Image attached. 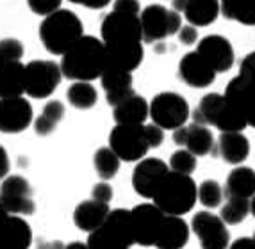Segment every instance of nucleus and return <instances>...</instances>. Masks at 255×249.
I'll return each mask as SVG.
<instances>
[{
  "instance_id": "obj_1",
  "label": "nucleus",
  "mask_w": 255,
  "mask_h": 249,
  "mask_svg": "<svg viewBox=\"0 0 255 249\" xmlns=\"http://www.w3.org/2000/svg\"><path fill=\"white\" fill-rule=\"evenodd\" d=\"M100 36L106 45L109 66L134 72L143 63V29L139 16L111 11L100 25Z\"/></svg>"
},
{
  "instance_id": "obj_2",
  "label": "nucleus",
  "mask_w": 255,
  "mask_h": 249,
  "mask_svg": "<svg viewBox=\"0 0 255 249\" xmlns=\"http://www.w3.org/2000/svg\"><path fill=\"white\" fill-rule=\"evenodd\" d=\"M61 57L63 77L72 82H91L100 79L109 66L104 41L86 34Z\"/></svg>"
},
{
  "instance_id": "obj_3",
  "label": "nucleus",
  "mask_w": 255,
  "mask_h": 249,
  "mask_svg": "<svg viewBox=\"0 0 255 249\" xmlns=\"http://www.w3.org/2000/svg\"><path fill=\"white\" fill-rule=\"evenodd\" d=\"M84 36L81 18L68 9H57L43 16L39 25V39L48 54L63 55Z\"/></svg>"
},
{
  "instance_id": "obj_4",
  "label": "nucleus",
  "mask_w": 255,
  "mask_h": 249,
  "mask_svg": "<svg viewBox=\"0 0 255 249\" xmlns=\"http://www.w3.org/2000/svg\"><path fill=\"white\" fill-rule=\"evenodd\" d=\"M152 199L168 216H184L191 212L198 201V187L191 174L177 173L170 169L161 180Z\"/></svg>"
},
{
  "instance_id": "obj_5",
  "label": "nucleus",
  "mask_w": 255,
  "mask_h": 249,
  "mask_svg": "<svg viewBox=\"0 0 255 249\" xmlns=\"http://www.w3.org/2000/svg\"><path fill=\"white\" fill-rule=\"evenodd\" d=\"M193 121L216 127L220 132H243L248 127L247 119L230 105L225 94L220 93H209L198 101L193 110Z\"/></svg>"
},
{
  "instance_id": "obj_6",
  "label": "nucleus",
  "mask_w": 255,
  "mask_h": 249,
  "mask_svg": "<svg viewBox=\"0 0 255 249\" xmlns=\"http://www.w3.org/2000/svg\"><path fill=\"white\" fill-rule=\"evenodd\" d=\"M86 244L90 249H130L132 244H136L130 210H111L106 223L90 233Z\"/></svg>"
},
{
  "instance_id": "obj_7",
  "label": "nucleus",
  "mask_w": 255,
  "mask_h": 249,
  "mask_svg": "<svg viewBox=\"0 0 255 249\" xmlns=\"http://www.w3.org/2000/svg\"><path fill=\"white\" fill-rule=\"evenodd\" d=\"M139 21L143 29V41L157 43L168 36L179 34L182 27V14L161 4H152L141 9Z\"/></svg>"
},
{
  "instance_id": "obj_8",
  "label": "nucleus",
  "mask_w": 255,
  "mask_h": 249,
  "mask_svg": "<svg viewBox=\"0 0 255 249\" xmlns=\"http://www.w3.org/2000/svg\"><path fill=\"white\" fill-rule=\"evenodd\" d=\"M109 148L122 162H139L150 150L145 125H116L109 134Z\"/></svg>"
},
{
  "instance_id": "obj_9",
  "label": "nucleus",
  "mask_w": 255,
  "mask_h": 249,
  "mask_svg": "<svg viewBox=\"0 0 255 249\" xmlns=\"http://www.w3.org/2000/svg\"><path fill=\"white\" fill-rule=\"evenodd\" d=\"M189 103L179 93L164 91L153 96L150 101V118L162 130H177L189 119Z\"/></svg>"
},
{
  "instance_id": "obj_10",
  "label": "nucleus",
  "mask_w": 255,
  "mask_h": 249,
  "mask_svg": "<svg viewBox=\"0 0 255 249\" xmlns=\"http://www.w3.org/2000/svg\"><path fill=\"white\" fill-rule=\"evenodd\" d=\"M61 64L47 59L30 61L25 64V94L38 100L52 96L61 84Z\"/></svg>"
},
{
  "instance_id": "obj_11",
  "label": "nucleus",
  "mask_w": 255,
  "mask_h": 249,
  "mask_svg": "<svg viewBox=\"0 0 255 249\" xmlns=\"http://www.w3.org/2000/svg\"><path fill=\"white\" fill-rule=\"evenodd\" d=\"M0 201L13 216H32L36 203L29 180L20 174H7L0 185Z\"/></svg>"
},
{
  "instance_id": "obj_12",
  "label": "nucleus",
  "mask_w": 255,
  "mask_h": 249,
  "mask_svg": "<svg viewBox=\"0 0 255 249\" xmlns=\"http://www.w3.org/2000/svg\"><path fill=\"white\" fill-rule=\"evenodd\" d=\"M191 228L200 241L202 249H229L230 233L227 223L207 210L196 212L191 219Z\"/></svg>"
},
{
  "instance_id": "obj_13",
  "label": "nucleus",
  "mask_w": 255,
  "mask_h": 249,
  "mask_svg": "<svg viewBox=\"0 0 255 249\" xmlns=\"http://www.w3.org/2000/svg\"><path fill=\"white\" fill-rule=\"evenodd\" d=\"M130 219L136 244L145 248L155 244V237L164 219V212L155 203H139L130 210Z\"/></svg>"
},
{
  "instance_id": "obj_14",
  "label": "nucleus",
  "mask_w": 255,
  "mask_h": 249,
  "mask_svg": "<svg viewBox=\"0 0 255 249\" xmlns=\"http://www.w3.org/2000/svg\"><path fill=\"white\" fill-rule=\"evenodd\" d=\"M168 171H170V166L164 161L155 159V157H145L137 162L132 171V189L141 198L152 199Z\"/></svg>"
},
{
  "instance_id": "obj_15",
  "label": "nucleus",
  "mask_w": 255,
  "mask_h": 249,
  "mask_svg": "<svg viewBox=\"0 0 255 249\" xmlns=\"http://www.w3.org/2000/svg\"><path fill=\"white\" fill-rule=\"evenodd\" d=\"M34 121V112L30 101L23 96L2 98L0 100V132L2 134H20Z\"/></svg>"
},
{
  "instance_id": "obj_16",
  "label": "nucleus",
  "mask_w": 255,
  "mask_h": 249,
  "mask_svg": "<svg viewBox=\"0 0 255 249\" xmlns=\"http://www.w3.org/2000/svg\"><path fill=\"white\" fill-rule=\"evenodd\" d=\"M196 52L207 61L216 73H225L236 63V52L232 43L220 34L205 36L196 45Z\"/></svg>"
},
{
  "instance_id": "obj_17",
  "label": "nucleus",
  "mask_w": 255,
  "mask_h": 249,
  "mask_svg": "<svg viewBox=\"0 0 255 249\" xmlns=\"http://www.w3.org/2000/svg\"><path fill=\"white\" fill-rule=\"evenodd\" d=\"M225 98L230 105L247 119L250 127L255 128V82L238 75L227 84Z\"/></svg>"
},
{
  "instance_id": "obj_18",
  "label": "nucleus",
  "mask_w": 255,
  "mask_h": 249,
  "mask_svg": "<svg viewBox=\"0 0 255 249\" xmlns=\"http://www.w3.org/2000/svg\"><path fill=\"white\" fill-rule=\"evenodd\" d=\"M218 73L198 52H189L179 63V79L189 87L204 89L216 81Z\"/></svg>"
},
{
  "instance_id": "obj_19",
  "label": "nucleus",
  "mask_w": 255,
  "mask_h": 249,
  "mask_svg": "<svg viewBox=\"0 0 255 249\" xmlns=\"http://www.w3.org/2000/svg\"><path fill=\"white\" fill-rule=\"evenodd\" d=\"M32 244V230L21 216L9 214L0 223V249H29Z\"/></svg>"
},
{
  "instance_id": "obj_20",
  "label": "nucleus",
  "mask_w": 255,
  "mask_h": 249,
  "mask_svg": "<svg viewBox=\"0 0 255 249\" xmlns=\"http://www.w3.org/2000/svg\"><path fill=\"white\" fill-rule=\"evenodd\" d=\"M187 241H189V226L182 219V216L164 214L153 246L157 249H184Z\"/></svg>"
},
{
  "instance_id": "obj_21",
  "label": "nucleus",
  "mask_w": 255,
  "mask_h": 249,
  "mask_svg": "<svg viewBox=\"0 0 255 249\" xmlns=\"http://www.w3.org/2000/svg\"><path fill=\"white\" fill-rule=\"evenodd\" d=\"M102 87L106 91V100L109 105H118L134 93L132 89V72H125L116 66H107V70L100 77Z\"/></svg>"
},
{
  "instance_id": "obj_22",
  "label": "nucleus",
  "mask_w": 255,
  "mask_h": 249,
  "mask_svg": "<svg viewBox=\"0 0 255 249\" xmlns=\"http://www.w3.org/2000/svg\"><path fill=\"white\" fill-rule=\"evenodd\" d=\"M109 212V203L97 201V199L91 198L88 201H82L77 205V208L73 210V223L81 232L91 233L106 223Z\"/></svg>"
},
{
  "instance_id": "obj_23",
  "label": "nucleus",
  "mask_w": 255,
  "mask_h": 249,
  "mask_svg": "<svg viewBox=\"0 0 255 249\" xmlns=\"http://www.w3.org/2000/svg\"><path fill=\"white\" fill-rule=\"evenodd\" d=\"M216 146L220 159L230 166L243 164L250 155V143L243 132H221Z\"/></svg>"
},
{
  "instance_id": "obj_24",
  "label": "nucleus",
  "mask_w": 255,
  "mask_h": 249,
  "mask_svg": "<svg viewBox=\"0 0 255 249\" xmlns=\"http://www.w3.org/2000/svg\"><path fill=\"white\" fill-rule=\"evenodd\" d=\"M150 116V103L139 94L132 93L115 105L113 118L116 125H143Z\"/></svg>"
},
{
  "instance_id": "obj_25",
  "label": "nucleus",
  "mask_w": 255,
  "mask_h": 249,
  "mask_svg": "<svg viewBox=\"0 0 255 249\" xmlns=\"http://www.w3.org/2000/svg\"><path fill=\"white\" fill-rule=\"evenodd\" d=\"M25 93V64L21 61L0 64V100L23 96Z\"/></svg>"
},
{
  "instance_id": "obj_26",
  "label": "nucleus",
  "mask_w": 255,
  "mask_h": 249,
  "mask_svg": "<svg viewBox=\"0 0 255 249\" xmlns=\"http://www.w3.org/2000/svg\"><path fill=\"white\" fill-rule=\"evenodd\" d=\"M227 198L250 199L255 194V171L247 166L232 169L225 180Z\"/></svg>"
},
{
  "instance_id": "obj_27",
  "label": "nucleus",
  "mask_w": 255,
  "mask_h": 249,
  "mask_svg": "<svg viewBox=\"0 0 255 249\" xmlns=\"http://www.w3.org/2000/svg\"><path fill=\"white\" fill-rule=\"evenodd\" d=\"M221 13L220 0H189L184 16L195 27H207L214 23Z\"/></svg>"
},
{
  "instance_id": "obj_28",
  "label": "nucleus",
  "mask_w": 255,
  "mask_h": 249,
  "mask_svg": "<svg viewBox=\"0 0 255 249\" xmlns=\"http://www.w3.org/2000/svg\"><path fill=\"white\" fill-rule=\"evenodd\" d=\"M214 137L213 132L209 130L205 125L200 123H193L186 127V141H184V148H187L193 155L196 157H207L214 150Z\"/></svg>"
},
{
  "instance_id": "obj_29",
  "label": "nucleus",
  "mask_w": 255,
  "mask_h": 249,
  "mask_svg": "<svg viewBox=\"0 0 255 249\" xmlns=\"http://www.w3.org/2000/svg\"><path fill=\"white\" fill-rule=\"evenodd\" d=\"M66 114V107H64L63 101L59 100H50L47 105L43 107L39 118L34 119V130L38 135L45 137V135H50L52 132L57 128L61 121L64 119Z\"/></svg>"
},
{
  "instance_id": "obj_30",
  "label": "nucleus",
  "mask_w": 255,
  "mask_h": 249,
  "mask_svg": "<svg viewBox=\"0 0 255 249\" xmlns=\"http://www.w3.org/2000/svg\"><path fill=\"white\" fill-rule=\"evenodd\" d=\"M223 16L243 25H255V0H220Z\"/></svg>"
},
{
  "instance_id": "obj_31",
  "label": "nucleus",
  "mask_w": 255,
  "mask_h": 249,
  "mask_svg": "<svg viewBox=\"0 0 255 249\" xmlns=\"http://www.w3.org/2000/svg\"><path fill=\"white\" fill-rule=\"evenodd\" d=\"M66 100L72 107L79 110H88L97 105L98 93L91 82H73L66 91Z\"/></svg>"
},
{
  "instance_id": "obj_32",
  "label": "nucleus",
  "mask_w": 255,
  "mask_h": 249,
  "mask_svg": "<svg viewBox=\"0 0 255 249\" xmlns=\"http://www.w3.org/2000/svg\"><path fill=\"white\" fill-rule=\"evenodd\" d=\"M120 164H122L120 157L116 155L109 146L98 148L97 152H95V157H93L95 171H97L98 176L102 178V180H106V182L107 180H113V178L118 174Z\"/></svg>"
},
{
  "instance_id": "obj_33",
  "label": "nucleus",
  "mask_w": 255,
  "mask_h": 249,
  "mask_svg": "<svg viewBox=\"0 0 255 249\" xmlns=\"http://www.w3.org/2000/svg\"><path fill=\"white\" fill-rule=\"evenodd\" d=\"M250 214V199L245 198H229L225 205L221 207L220 217L225 221L227 224H239L247 219Z\"/></svg>"
},
{
  "instance_id": "obj_34",
  "label": "nucleus",
  "mask_w": 255,
  "mask_h": 249,
  "mask_svg": "<svg viewBox=\"0 0 255 249\" xmlns=\"http://www.w3.org/2000/svg\"><path fill=\"white\" fill-rule=\"evenodd\" d=\"M225 189L216 182V180H204L198 185V201L205 208H216L223 203L225 198Z\"/></svg>"
},
{
  "instance_id": "obj_35",
  "label": "nucleus",
  "mask_w": 255,
  "mask_h": 249,
  "mask_svg": "<svg viewBox=\"0 0 255 249\" xmlns=\"http://www.w3.org/2000/svg\"><path fill=\"white\" fill-rule=\"evenodd\" d=\"M196 155H193L187 148H180L177 152L171 153L170 157V169L177 171V173L191 174L196 169Z\"/></svg>"
},
{
  "instance_id": "obj_36",
  "label": "nucleus",
  "mask_w": 255,
  "mask_h": 249,
  "mask_svg": "<svg viewBox=\"0 0 255 249\" xmlns=\"http://www.w3.org/2000/svg\"><path fill=\"white\" fill-rule=\"evenodd\" d=\"M25 54V48L18 39L14 38H5L0 39V64L13 63V61H20Z\"/></svg>"
},
{
  "instance_id": "obj_37",
  "label": "nucleus",
  "mask_w": 255,
  "mask_h": 249,
  "mask_svg": "<svg viewBox=\"0 0 255 249\" xmlns=\"http://www.w3.org/2000/svg\"><path fill=\"white\" fill-rule=\"evenodd\" d=\"M61 2L63 0H27V5L38 16H47V14L61 9Z\"/></svg>"
},
{
  "instance_id": "obj_38",
  "label": "nucleus",
  "mask_w": 255,
  "mask_h": 249,
  "mask_svg": "<svg viewBox=\"0 0 255 249\" xmlns=\"http://www.w3.org/2000/svg\"><path fill=\"white\" fill-rule=\"evenodd\" d=\"M113 11H118V13L125 14H141V5L139 0H115L113 2Z\"/></svg>"
},
{
  "instance_id": "obj_39",
  "label": "nucleus",
  "mask_w": 255,
  "mask_h": 249,
  "mask_svg": "<svg viewBox=\"0 0 255 249\" xmlns=\"http://www.w3.org/2000/svg\"><path fill=\"white\" fill-rule=\"evenodd\" d=\"M145 132H146V139L150 143V148H159L164 141V130H162L159 125L152 123V125H145Z\"/></svg>"
},
{
  "instance_id": "obj_40",
  "label": "nucleus",
  "mask_w": 255,
  "mask_h": 249,
  "mask_svg": "<svg viewBox=\"0 0 255 249\" xmlns=\"http://www.w3.org/2000/svg\"><path fill=\"white\" fill-rule=\"evenodd\" d=\"M113 194H115V192H113V187H111L106 180L97 183V185L93 187V190H91V198L97 199V201H102V203H111Z\"/></svg>"
},
{
  "instance_id": "obj_41",
  "label": "nucleus",
  "mask_w": 255,
  "mask_h": 249,
  "mask_svg": "<svg viewBox=\"0 0 255 249\" xmlns=\"http://www.w3.org/2000/svg\"><path fill=\"white\" fill-rule=\"evenodd\" d=\"M239 75L248 79V81L255 82V52H250V54L241 61V64H239Z\"/></svg>"
},
{
  "instance_id": "obj_42",
  "label": "nucleus",
  "mask_w": 255,
  "mask_h": 249,
  "mask_svg": "<svg viewBox=\"0 0 255 249\" xmlns=\"http://www.w3.org/2000/svg\"><path fill=\"white\" fill-rule=\"evenodd\" d=\"M179 41L182 43V45H186V47H191V45H196V41H198V30H196L195 25H182L179 30Z\"/></svg>"
},
{
  "instance_id": "obj_43",
  "label": "nucleus",
  "mask_w": 255,
  "mask_h": 249,
  "mask_svg": "<svg viewBox=\"0 0 255 249\" xmlns=\"http://www.w3.org/2000/svg\"><path fill=\"white\" fill-rule=\"evenodd\" d=\"M72 4L77 5H82V7H88V9H104L111 4V2H115V0H70Z\"/></svg>"
},
{
  "instance_id": "obj_44",
  "label": "nucleus",
  "mask_w": 255,
  "mask_h": 249,
  "mask_svg": "<svg viewBox=\"0 0 255 249\" xmlns=\"http://www.w3.org/2000/svg\"><path fill=\"white\" fill-rule=\"evenodd\" d=\"M9 167H11V162H9V155L5 152V148L0 144V180H4L9 174Z\"/></svg>"
},
{
  "instance_id": "obj_45",
  "label": "nucleus",
  "mask_w": 255,
  "mask_h": 249,
  "mask_svg": "<svg viewBox=\"0 0 255 249\" xmlns=\"http://www.w3.org/2000/svg\"><path fill=\"white\" fill-rule=\"evenodd\" d=\"M229 249H255V241L248 237H241L236 242H232Z\"/></svg>"
},
{
  "instance_id": "obj_46",
  "label": "nucleus",
  "mask_w": 255,
  "mask_h": 249,
  "mask_svg": "<svg viewBox=\"0 0 255 249\" xmlns=\"http://www.w3.org/2000/svg\"><path fill=\"white\" fill-rule=\"evenodd\" d=\"M38 249H64V244L61 241H43L38 244Z\"/></svg>"
},
{
  "instance_id": "obj_47",
  "label": "nucleus",
  "mask_w": 255,
  "mask_h": 249,
  "mask_svg": "<svg viewBox=\"0 0 255 249\" xmlns=\"http://www.w3.org/2000/svg\"><path fill=\"white\" fill-rule=\"evenodd\" d=\"M187 4H189V0H171V9H173V11H177V13L184 14Z\"/></svg>"
},
{
  "instance_id": "obj_48",
  "label": "nucleus",
  "mask_w": 255,
  "mask_h": 249,
  "mask_svg": "<svg viewBox=\"0 0 255 249\" xmlns=\"http://www.w3.org/2000/svg\"><path fill=\"white\" fill-rule=\"evenodd\" d=\"M64 249H90V248H88V244H84L81 241H73L68 246H64Z\"/></svg>"
},
{
  "instance_id": "obj_49",
  "label": "nucleus",
  "mask_w": 255,
  "mask_h": 249,
  "mask_svg": "<svg viewBox=\"0 0 255 249\" xmlns=\"http://www.w3.org/2000/svg\"><path fill=\"white\" fill-rule=\"evenodd\" d=\"M7 216H9V212L5 210V207L2 205V201H0V223H2V221H4Z\"/></svg>"
},
{
  "instance_id": "obj_50",
  "label": "nucleus",
  "mask_w": 255,
  "mask_h": 249,
  "mask_svg": "<svg viewBox=\"0 0 255 249\" xmlns=\"http://www.w3.org/2000/svg\"><path fill=\"white\" fill-rule=\"evenodd\" d=\"M250 214L255 217V194L250 198Z\"/></svg>"
},
{
  "instance_id": "obj_51",
  "label": "nucleus",
  "mask_w": 255,
  "mask_h": 249,
  "mask_svg": "<svg viewBox=\"0 0 255 249\" xmlns=\"http://www.w3.org/2000/svg\"><path fill=\"white\" fill-rule=\"evenodd\" d=\"M254 241H255V233H254Z\"/></svg>"
}]
</instances>
